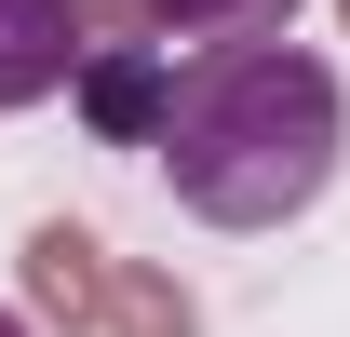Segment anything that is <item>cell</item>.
I'll return each instance as SVG.
<instances>
[{
	"label": "cell",
	"mask_w": 350,
	"mask_h": 337,
	"mask_svg": "<svg viewBox=\"0 0 350 337\" xmlns=\"http://www.w3.org/2000/svg\"><path fill=\"white\" fill-rule=\"evenodd\" d=\"M148 149H162V189L202 216V229H283V216H310L323 189H337L350 95H337V68H323L310 41H283V27L202 41L189 68H175Z\"/></svg>",
	"instance_id": "6da1fadb"
},
{
	"label": "cell",
	"mask_w": 350,
	"mask_h": 337,
	"mask_svg": "<svg viewBox=\"0 0 350 337\" xmlns=\"http://www.w3.org/2000/svg\"><path fill=\"white\" fill-rule=\"evenodd\" d=\"M68 95H81V122L108 135V149H148V135H162V95H175V54L148 41V27H122V41H81Z\"/></svg>",
	"instance_id": "7a4b0ae2"
},
{
	"label": "cell",
	"mask_w": 350,
	"mask_h": 337,
	"mask_svg": "<svg viewBox=\"0 0 350 337\" xmlns=\"http://www.w3.org/2000/svg\"><path fill=\"white\" fill-rule=\"evenodd\" d=\"M81 0H0V108H41V95H68V68H81Z\"/></svg>",
	"instance_id": "3957f363"
},
{
	"label": "cell",
	"mask_w": 350,
	"mask_h": 337,
	"mask_svg": "<svg viewBox=\"0 0 350 337\" xmlns=\"http://www.w3.org/2000/svg\"><path fill=\"white\" fill-rule=\"evenodd\" d=\"M27 310L41 324H94L108 310V243H94L81 216H41L27 229Z\"/></svg>",
	"instance_id": "277c9868"
},
{
	"label": "cell",
	"mask_w": 350,
	"mask_h": 337,
	"mask_svg": "<svg viewBox=\"0 0 350 337\" xmlns=\"http://www.w3.org/2000/svg\"><path fill=\"white\" fill-rule=\"evenodd\" d=\"M108 337H202V297L162 284V270H108V310H94Z\"/></svg>",
	"instance_id": "5b68a950"
},
{
	"label": "cell",
	"mask_w": 350,
	"mask_h": 337,
	"mask_svg": "<svg viewBox=\"0 0 350 337\" xmlns=\"http://www.w3.org/2000/svg\"><path fill=\"white\" fill-rule=\"evenodd\" d=\"M297 27V0H148V41H256Z\"/></svg>",
	"instance_id": "8992f818"
},
{
	"label": "cell",
	"mask_w": 350,
	"mask_h": 337,
	"mask_svg": "<svg viewBox=\"0 0 350 337\" xmlns=\"http://www.w3.org/2000/svg\"><path fill=\"white\" fill-rule=\"evenodd\" d=\"M0 337H27V310H0Z\"/></svg>",
	"instance_id": "52a82bcc"
},
{
	"label": "cell",
	"mask_w": 350,
	"mask_h": 337,
	"mask_svg": "<svg viewBox=\"0 0 350 337\" xmlns=\"http://www.w3.org/2000/svg\"><path fill=\"white\" fill-rule=\"evenodd\" d=\"M337 14H350V0H337Z\"/></svg>",
	"instance_id": "ba28073f"
}]
</instances>
